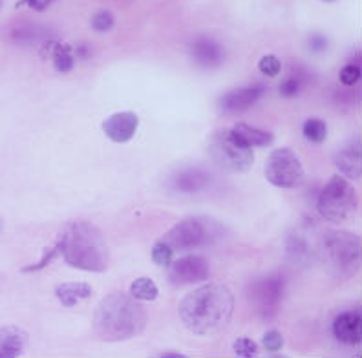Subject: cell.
<instances>
[{
	"mask_svg": "<svg viewBox=\"0 0 362 358\" xmlns=\"http://www.w3.org/2000/svg\"><path fill=\"white\" fill-rule=\"evenodd\" d=\"M258 70L267 77H276L280 73V70H282V62L274 57V55H265L258 62Z\"/></svg>",
	"mask_w": 362,
	"mask_h": 358,
	"instance_id": "cell-24",
	"label": "cell"
},
{
	"mask_svg": "<svg viewBox=\"0 0 362 358\" xmlns=\"http://www.w3.org/2000/svg\"><path fill=\"white\" fill-rule=\"evenodd\" d=\"M0 6H2V0H0Z\"/></svg>",
	"mask_w": 362,
	"mask_h": 358,
	"instance_id": "cell-35",
	"label": "cell"
},
{
	"mask_svg": "<svg viewBox=\"0 0 362 358\" xmlns=\"http://www.w3.org/2000/svg\"><path fill=\"white\" fill-rule=\"evenodd\" d=\"M130 294L136 300L154 302L159 297V289L156 285V282H152L151 278H137L130 285Z\"/></svg>",
	"mask_w": 362,
	"mask_h": 358,
	"instance_id": "cell-21",
	"label": "cell"
},
{
	"mask_svg": "<svg viewBox=\"0 0 362 358\" xmlns=\"http://www.w3.org/2000/svg\"><path fill=\"white\" fill-rule=\"evenodd\" d=\"M262 345L269 353H274V351H280L284 347V336L280 335V331L273 329V331H267L264 336H262Z\"/></svg>",
	"mask_w": 362,
	"mask_h": 358,
	"instance_id": "cell-26",
	"label": "cell"
},
{
	"mask_svg": "<svg viewBox=\"0 0 362 358\" xmlns=\"http://www.w3.org/2000/svg\"><path fill=\"white\" fill-rule=\"evenodd\" d=\"M92 28L95 31H101V33L110 31L114 28V15L110 11H99V13L93 15Z\"/></svg>",
	"mask_w": 362,
	"mask_h": 358,
	"instance_id": "cell-27",
	"label": "cell"
},
{
	"mask_svg": "<svg viewBox=\"0 0 362 358\" xmlns=\"http://www.w3.org/2000/svg\"><path fill=\"white\" fill-rule=\"evenodd\" d=\"M209 152H211L212 161L227 172H247L255 161L252 148L234 138L230 130L218 132L211 139Z\"/></svg>",
	"mask_w": 362,
	"mask_h": 358,
	"instance_id": "cell-7",
	"label": "cell"
},
{
	"mask_svg": "<svg viewBox=\"0 0 362 358\" xmlns=\"http://www.w3.org/2000/svg\"><path fill=\"white\" fill-rule=\"evenodd\" d=\"M161 357H167V358H181V357H185V354H177V353H165V354H161Z\"/></svg>",
	"mask_w": 362,
	"mask_h": 358,
	"instance_id": "cell-33",
	"label": "cell"
},
{
	"mask_svg": "<svg viewBox=\"0 0 362 358\" xmlns=\"http://www.w3.org/2000/svg\"><path fill=\"white\" fill-rule=\"evenodd\" d=\"M115 2H117V4L127 6V4H130V2H132V0H115Z\"/></svg>",
	"mask_w": 362,
	"mask_h": 358,
	"instance_id": "cell-34",
	"label": "cell"
},
{
	"mask_svg": "<svg viewBox=\"0 0 362 358\" xmlns=\"http://www.w3.org/2000/svg\"><path fill=\"white\" fill-rule=\"evenodd\" d=\"M333 335L337 340L344 345L358 347L362 336V318L361 311H346L333 320Z\"/></svg>",
	"mask_w": 362,
	"mask_h": 358,
	"instance_id": "cell-12",
	"label": "cell"
},
{
	"mask_svg": "<svg viewBox=\"0 0 362 358\" xmlns=\"http://www.w3.org/2000/svg\"><path fill=\"white\" fill-rule=\"evenodd\" d=\"M209 278V263L202 256H183L170 263L168 280L173 285H194Z\"/></svg>",
	"mask_w": 362,
	"mask_h": 358,
	"instance_id": "cell-10",
	"label": "cell"
},
{
	"mask_svg": "<svg viewBox=\"0 0 362 358\" xmlns=\"http://www.w3.org/2000/svg\"><path fill=\"white\" fill-rule=\"evenodd\" d=\"M326 46H327V40L324 39V37H313V39H311V48H313L315 52H322Z\"/></svg>",
	"mask_w": 362,
	"mask_h": 358,
	"instance_id": "cell-32",
	"label": "cell"
},
{
	"mask_svg": "<svg viewBox=\"0 0 362 358\" xmlns=\"http://www.w3.org/2000/svg\"><path fill=\"white\" fill-rule=\"evenodd\" d=\"M190 55L196 61V64L204 68H216L223 62V49L216 40L211 37H198L190 44Z\"/></svg>",
	"mask_w": 362,
	"mask_h": 358,
	"instance_id": "cell-16",
	"label": "cell"
},
{
	"mask_svg": "<svg viewBox=\"0 0 362 358\" xmlns=\"http://www.w3.org/2000/svg\"><path fill=\"white\" fill-rule=\"evenodd\" d=\"M53 0H23L24 6H30L31 9H37V11H42V9L48 8Z\"/></svg>",
	"mask_w": 362,
	"mask_h": 358,
	"instance_id": "cell-31",
	"label": "cell"
},
{
	"mask_svg": "<svg viewBox=\"0 0 362 358\" xmlns=\"http://www.w3.org/2000/svg\"><path fill=\"white\" fill-rule=\"evenodd\" d=\"M233 351L236 354H240V357H252V354H257L258 345L257 342L251 340V338L242 336V338H236V340H234Z\"/></svg>",
	"mask_w": 362,
	"mask_h": 358,
	"instance_id": "cell-25",
	"label": "cell"
},
{
	"mask_svg": "<svg viewBox=\"0 0 362 358\" xmlns=\"http://www.w3.org/2000/svg\"><path fill=\"white\" fill-rule=\"evenodd\" d=\"M152 260H154L156 265L168 267L174 260V251L165 241H158L152 249Z\"/></svg>",
	"mask_w": 362,
	"mask_h": 358,
	"instance_id": "cell-23",
	"label": "cell"
},
{
	"mask_svg": "<svg viewBox=\"0 0 362 358\" xmlns=\"http://www.w3.org/2000/svg\"><path fill=\"white\" fill-rule=\"evenodd\" d=\"M28 345V333L15 326L0 328V358H15L24 353Z\"/></svg>",
	"mask_w": 362,
	"mask_h": 358,
	"instance_id": "cell-17",
	"label": "cell"
},
{
	"mask_svg": "<svg viewBox=\"0 0 362 358\" xmlns=\"http://www.w3.org/2000/svg\"><path fill=\"white\" fill-rule=\"evenodd\" d=\"M265 177L274 186L293 189L304 179V165L291 148H276L265 163Z\"/></svg>",
	"mask_w": 362,
	"mask_h": 358,
	"instance_id": "cell-9",
	"label": "cell"
},
{
	"mask_svg": "<svg viewBox=\"0 0 362 358\" xmlns=\"http://www.w3.org/2000/svg\"><path fill=\"white\" fill-rule=\"evenodd\" d=\"M327 2H332V0H327Z\"/></svg>",
	"mask_w": 362,
	"mask_h": 358,
	"instance_id": "cell-36",
	"label": "cell"
},
{
	"mask_svg": "<svg viewBox=\"0 0 362 358\" xmlns=\"http://www.w3.org/2000/svg\"><path fill=\"white\" fill-rule=\"evenodd\" d=\"M340 84H344V86H354V84L358 83L361 79V68L358 64H348L340 70L339 73Z\"/></svg>",
	"mask_w": 362,
	"mask_h": 358,
	"instance_id": "cell-28",
	"label": "cell"
},
{
	"mask_svg": "<svg viewBox=\"0 0 362 358\" xmlns=\"http://www.w3.org/2000/svg\"><path fill=\"white\" fill-rule=\"evenodd\" d=\"M265 93L264 84H249V86H242V88H234L227 92L223 97L218 102L221 114L236 115L242 112H247L249 108L255 107Z\"/></svg>",
	"mask_w": 362,
	"mask_h": 358,
	"instance_id": "cell-11",
	"label": "cell"
},
{
	"mask_svg": "<svg viewBox=\"0 0 362 358\" xmlns=\"http://www.w3.org/2000/svg\"><path fill=\"white\" fill-rule=\"evenodd\" d=\"M139 119L134 112H117L103 123V132L114 143H129L134 138Z\"/></svg>",
	"mask_w": 362,
	"mask_h": 358,
	"instance_id": "cell-13",
	"label": "cell"
},
{
	"mask_svg": "<svg viewBox=\"0 0 362 358\" xmlns=\"http://www.w3.org/2000/svg\"><path fill=\"white\" fill-rule=\"evenodd\" d=\"M361 238L346 230H333L322 239V258L337 276H351L361 267Z\"/></svg>",
	"mask_w": 362,
	"mask_h": 358,
	"instance_id": "cell-4",
	"label": "cell"
},
{
	"mask_svg": "<svg viewBox=\"0 0 362 358\" xmlns=\"http://www.w3.org/2000/svg\"><path fill=\"white\" fill-rule=\"evenodd\" d=\"M211 181V176L202 168H183V170H177L173 174L170 186L177 192L192 194V192H202L209 189Z\"/></svg>",
	"mask_w": 362,
	"mask_h": 358,
	"instance_id": "cell-15",
	"label": "cell"
},
{
	"mask_svg": "<svg viewBox=\"0 0 362 358\" xmlns=\"http://www.w3.org/2000/svg\"><path fill=\"white\" fill-rule=\"evenodd\" d=\"M335 165L339 172L348 179H361L362 176V145L361 138L349 141L335 154Z\"/></svg>",
	"mask_w": 362,
	"mask_h": 358,
	"instance_id": "cell-14",
	"label": "cell"
},
{
	"mask_svg": "<svg viewBox=\"0 0 362 358\" xmlns=\"http://www.w3.org/2000/svg\"><path fill=\"white\" fill-rule=\"evenodd\" d=\"M358 207L355 189L344 176H333L318 196L317 208L324 220L332 223H342L354 216Z\"/></svg>",
	"mask_w": 362,
	"mask_h": 358,
	"instance_id": "cell-6",
	"label": "cell"
},
{
	"mask_svg": "<svg viewBox=\"0 0 362 358\" xmlns=\"http://www.w3.org/2000/svg\"><path fill=\"white\" fill-rule=\"evenodd\" d=\"M230 133L234 138L242 141L243 145H247L249 148H255V146H267L273 143V133L265 132V130L257 129V126H251L247 123H238L234 124L230 129Z\"/></svg>",
	"mask_w": 362,
	"mask_h": 358,
	"instance_id": "cell-18",
	"label": "cell"
},
{
	"mask_svg": "<svg viewBox=\"0 0 362 358\" xmlns=\"http://www.w3.org/2000/svg\"><path fill=\"white\" fill-rule=\"evenodd\" d=\"M234 311L230 289L221 283H207L190 291L180 304V318L198 336H214L229 326Z\"/></svg>",
	"mask_w": 362,
	"mask_h": 358,
	"instance_id": "cell-1",
	"label": "cell"
},
{
	"mask_svg": "<svg viewBox=\"0 0 362 358\" xmlns=\"http://www.w3.org/2000/svg\"><path fill=\"white\" fill-rule=\"evenodd\" d=\"M304 138L311 143H324L327 138V126L322 119H308L302 126Z\"/></svg>",
	"mask_w": 362,
	"mask_h": 358,
	"instance_id": "cell-22",
	"label": "cell"
},
{
	"mask_svg": "<svg viewBox=\"0 0 362 358\" xmlns=\"http://www.w3.org/2000/svg\"><path fill=\"white\" fill-rule=\"evenodd\" d=\"M57 256H59V247H57V244H55L52 249H49L48 252H46L45 258H42V260H40L39 263H33V265L26 267V269H24V273H31V270L42 269V267H46V265H48V263H52L53 258H57Z\"/></svg>",
	"mask_w": 362,
	"mask_h": 358,
	"instance_id": "cell-30",
	"label": "cell"
},
{
	"mask_svg": "<svg viewBox=\"0 0 362 358\" xmlns=\"http://www.w3.org/2000/svg\"><path fill=\"white\" fill-rule=\"evenodd\" d=\"M59 254L74 269L103 273L108 267V249L101 230L88 221H71L57 241Z\"/></svg>",
	"mask_w": 362,
	"mask_h": 358,
	"instance_id": "cell-3",
	"label": "cell"
},
{
	"mask_svg": "<svg viewBox=\"0 0 362 358\" xmlns=\"http://www.w3.org/2000/svg\"><path fill=\"white\" fill-rule=\"evenodd\" d=\"M223 230L226 229L218 221L209 220V217H187L167 230L161 241H165L174 252L190 251V249L216 241L223 234Z\"/></svg>",
	"mask_w": 362,
	"mask_h": 358,
	"instance_id": "cell-5",
	"label": "cell"
},
{
	"mask_svg": "<svg viewBox=\"0 0 362 358\" xmlns=\"http://www.w3.org/2000/svg\"><path fill=\"white\" fill-rule=\"evenodd\" d=\"M284 289H286V280L280 275L260 276V278L252 280L247 287L249 304L255 307L257 314H260L262 318L271 320L279 313Z\"/></svg>",
	"mask_w": 362,
	"mask_h": 358,
	"instance_id": "cell-8",
	"label": "cell"
},
{
	"mask_svg": "<svg viewBox=\"0 0 362 358\" xmlns=\"http://www.w3.org/2000/svg\"><path fill=\"white\" fill-rule=\"evenodd\" d=\"M148 314L132 294L112 292L93 313V333L105 342H123L141 335Z\"/></svg>",
	"mask_w": 362,
	"mask_h": 358,
	"instance_id": "cell-2",
	"label": "cell"
},
{
	"mask_svg": "<svg viewBox=\"0 0 362 358\" xmlns=\"http://www.w3.org/2000/svg\"><path fill=\"white\" fill-rule=\"evenodd\" d=\"M302 88V80L300 77H287L286 80L282 83V86H280V92H282V95H286V97H293V95H296V93L300 92Z\"/></svg>",
	"mask_w": 362,
	"mask_h": 358,
	"instance_id": "cell-29",
	"label": "cell"
},
{
	"mask_svg": "<svg viewBox=\"0 0 362 358\" xmlns=\"http://www.w3.org/2000/svg\"><path fill=\"white\" fill-rule=\"evenodd\" d=\"M52 61L53 66L57 68L59 71H71L76 61H74V52H71V46L66 44V42H57L52 49Z\"/></svg>",
	"mask_w": 362,
	"mask_h": 358,
	"instance_id": "cell-20",
	"label": "cell"
},
{
	"mask_svg": "<svg viewBox=\"0 0 362 358\" xmlns=\"http://www.w3.org/2000/svg\"><path fill=\"white\" fill-rule=\"evenodd\" d=\"M55 294H57V298L61 300L62 305L74 307L77 302L86 300V298L92 297V287L84 282H68L61 283V285L55 289Z\"/></svg>",
	"mask_w": 362,
	"mask_h": 358,
	"instance_id": "cell-19",
	"label": "cell"
}]
</instances>
